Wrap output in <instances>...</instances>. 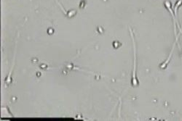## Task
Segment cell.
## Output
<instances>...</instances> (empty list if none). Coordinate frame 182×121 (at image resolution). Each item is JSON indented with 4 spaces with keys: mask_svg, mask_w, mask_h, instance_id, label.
<instances>
[{
    "mask_svg": "<svg viewBox=\"0 0 182 121\" xmlns=\"http://www.w3.org/2000/svg\"><path fill=\"white\" fill-rule=\"evenodd\" d=\"M131 34V37L133 38V51H134V64H133V75H132L131 79V84L133 87H137L139 85V81H138L137 75H136V67H137V54H136V47L135 44V40H134V36L132 32L131 28H129Z\"/></svg>",
    "mask_w": 182,
    "mask_h": 121,
    "instance_id": "6da1fadb",
    "label": "cell"
},
{
    "mask_svg": "<svg viewBox=\"0 0 182 121\" xmlns=\"http://www.w3.org/2000/svg\"><path fill=\"white\" fill-rule=\"evenodd\" d=\"M182 5V0H179V2L176 4L175 5V8H174V10H175V13L176 14V12H177V9L179 7V6H181Z\"/></svg>",
    "mask_w": 182,
    "mask_h": 121,
    "instance_id": "7a4b0ae2",
    "label": "cell"
}]
</instances>
